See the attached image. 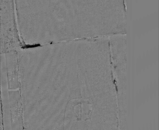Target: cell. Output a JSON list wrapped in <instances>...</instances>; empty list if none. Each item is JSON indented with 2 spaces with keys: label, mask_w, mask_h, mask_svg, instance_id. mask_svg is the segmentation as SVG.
Here are the masks:
<instances>
[{
  "label": "cell",
  "mask_w": 159,
  "mask_h": 130,
  "mask_svg": "<svg viewBox=\"0 0 159 130\" xmlns=\"http://www.w3.org/2000/svg\"><path fill=\"white\" fill-rule=\"evenodd\" d=\"M81 76L77 58L66 49L51 50L29 61L21 80L24 98L35 112L65 113L68 103L80 98Z\"/></svg>",
  "instance_id": "cell-1"
},
{
  "label": "cell",
  "mask_w": 159,
  "mask_h": 130,
  "mask_svg": "<svg viewBox=\"0 0 159 130\" xmlns=\"http://www.w3.org/2000/svg\"><path fill=\"white\" fill-rule=\"evenodd\" d=\"M6 66H1V92L2 102L1 127L4 130L11 129L9 92Z\"/></svg>",
  "instance_id": "cell-2"
},
{
  "label": "cell",
  "mask_w": 159,
  "mask_h": 130,
  "mask_svg": "<svg viewBox=\"0 0 159 130\" xmlns=\"http://www.w3.org/2000/svg\"><path fill=\"white\" fill-rule=\"evenodd\" d=\"M11 129H24L23 104L20 90L9 92Z\"/></svg>",
  "instance_id": "cell-3"
},
{
  "label": "cell",
  "mask_w": 159,
  "mask_h": 130,
  "mask_svg": "<svg viewBox=\"0 0 159 130\" xmlns=\"http://www.w3.org/2000/svg\"><path fill=\"white\" fill-rule=\"evenodd\" d=\"M8 89L15 90L20 88L19 70L17 51L5 53Z\"/></svg>",
  "instance_id": "cell-4"
}]
</instances>
